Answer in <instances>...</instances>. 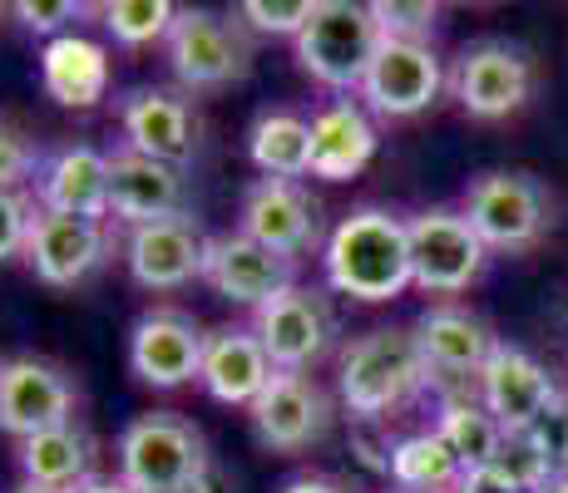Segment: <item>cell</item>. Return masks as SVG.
<instances>
[{
    "label": "cell",
    "mask_w": 568,
    "mask_h": 493,
    "mask_svg": "<svg viewBox=\"0 0 568 493\" xmlns=\"http://www.w3.org/2000/svg\"><path fill=\"white\" fill-rule=\"evenodd\" d=\"M326 287L352 301H396L415 287L410 227L390 207H352L322 247Z\"/></svg>",
    "instance_id": "cell-1"
},
{
    "label": "cell",
    "mask_w": 568,
    "mask_h": 493,
    "mask_svg": "<svg viewBox=\"0 0 568 493\" xmlns=\"http://www.w3.org/2000/svg\"><path fill=\"white\" fill-rule=\"evenodd\" d=\"M425 386H430V370H425V356L415 346V331H406V326H376V331L346 341L342 360H336V394L352 410V420L362 424L386 420Z\"/></svg>",
    "instance_id": "cell-2"
},
{
    "label": "cell",
    "mask_w": 568,
    "mask_h": 493,
    "mask_svg": "<svg viewBox=\"0 0 568 493\" xmlns=\"http://www.w3.org/2000/svg\"><path fill=\"white\" fill-rule=\"evenodd\" d=\"M207 464L203 430L173 410L134 414L119 434V479L134 493H189Z\"/></svg>",
    "instance_id": "cell-3"
},
{
    "label": "cell",
    "mask_w": 568,
    "mask_h": 493,
    "mask_svg": "<svg viewBox=\"0 0 568 493\" xmlns=\"http://www.w3.org/2000/svg\"><path fill=\"white\" fill-rule=\"evenodd\" d=\"M381 50V25L366 0H316L307 30L297 35V64L322 90L362 94V80Z\"/></svg>",
    "instance_id": "cell-4"
},
{
    "label": "cell",
    "mask_w": 568,
    "mask_h": 493,
    "mask_svg": "<svg viewBox=\"0 0 568 493\" xmlns=\"http://www.w3.org/2000/svg\"><path fill=\"white\" fill-rule=\"evenodd\" d=\"M163 50H169L173 80L189 94L227 90V84L247 80V70H253V30L237 16H217V10L203 6H179Z\"/></svg>",
    "instance_id": "cell-5"
},
{
    "label": "cell",
    "mask_w": 568,
    "mask_h": 493,
    "mask_svg": "<svg viewBox=\"0 0 568 493\" xmlns=\"http://www.w3.org/2000/svg\"><path fill=\"white\" fill-rule=\"evenodd\" d=\"M465 217L489 251H529L549 227V193L519 168L479 173L465 188Z\"/></svg>",
    "instance_id": "cell-6"
},
{
    "label": "cell",
    "mask_w": 568,
    "mask_h": 493,
    "mask_svg": "<svg viewBox=\"0 0 568 493\" xmlns=\"http://www.w3.org/2000/svg\"><path fill=\"white\" fill-rule=\"evenodd\" d=\"M410 227V267L415 287L430 296H460L469 281H479L489 247L479 243V233L469 227L465 213L455 207H425V213L406 217Z\"/></svg>",
    "instance_id": "cell-7"
},
{
    "label": "cell",
    "mask_w": 568,
    "mask_h": 493,
    "mask_svg": "<svg viewBox=\"0 0 568 493\" xmlns=\"http://www.w3.org/2000/svg\"><path fill=\"white\" fill-rule=\"evenodd\" d=\"M247 326L257 331V341L272 356V366L302 370V376H307L336 341L332 301H326L322 291H307V287H287L282 296H272L267 306H257Z\"/></svg>",
    "instance_id": "cell-8"
},
{
    "label": "cell",
    "mask_w": 568,
    "mask_h": 493,
    "mask_svg": "<svg viewBox=\"0 0 568 493\" xmlns=\"http://www.w3.org/2000/svg\"><path fill=\"white\" fill-rule=\"evenodd\" d=\"M207 331L179 306H154L129 331V370L154 390H179L203 376Z\"/></svg>",
    "instance_id": "cell-9"
},
{
    "label": "cell",
    "mask_w": 568,
    "mask_h": 493,
    "mask_svg": "<svg viewBox=\"0 0 568 493\" xmlns=\"http://www.w3.org/2000/svg\"><path fill=\"white\" fill-rule=\"evenodd\" d=\"M247 414H253L257 440L277 449V454H302V449L322 444L336 420L332 394L302 370H277L267 380V390L247 404Z\"/></svg>",
    "instance_id": "cell-10"
},
{
    "label": "cell",
    "mask_w": 568,
    "mask_h": 493,
    "mask_svg": "<svg viewBox=\"0 0 568 493\" xmlns=\"http://www.w3.org/2000/svg\"><path fill=\"white\" fill-rule=\"evenodd\" d=\"M203 281L213 287V296H223L227 306H267L272 296H282L287 287H297V261L277 257L262 243H253L247 233H207V257H203Z\"/></svg>",
    "instance_id": "cell-11"
},
{
    "label": "cell",
    "mask_w": 568,
    "mask_h": 493,
    "mask_svg": "<svg viewBox=\"0 0 568 493\" xmlns=\"http://www.w3.org/2000/svg\"><path fill=\"white\" fill-rule=\"evenodd\" d=\"M74 404H80V390L60 366L40 356L0 360V430L6 434L30 440V434H45L54 424H70Z\"/></svg>",
    "instance_id": "cell-12"
},
{
    "label": "cell",
    "mask_w": 568,
    "mask_h": 493,
    "mask_svg": "<svg viewBox=\"0 0 568 493\" xmlns=\"http://www.w3.org/2000/svg\"><path fill=\"white\" fill-rule=\"evenodd\" d=\"M109 223H90V217H64L36 207L30 217V237H26V261L45 287H80L84 277L109 261Z\"/></svg>",
    "instance_id": "cell-13"
},
{
    "label": "cell",
    "mask_w": 568,
    "mask_h": 493,
    "mask_svg": "<svg viewBox=\"0 0 568 493\" xmlns=\"http://www.w3.org/2000/svg\"><path fill=\"white\" fill-rule=\"evenodd\" d=\"M445 70L430 45H406V40H381L362 80V104L381 119H415L440 99Z\"/></svg>",
    "instance_id": "cell-14"
},
{
    "label": "cell",
    "mask_w": 568,
    "mask_h": 493,
    "mask_svg": "<svg viewBox=\"0 0 568 493\" xmlns=\"http://www.w3.org/2000/svg\"><path fill=\"white\" fill-rule=\"evenodd\" d=\"M237 233H247L277 257L297 261L302 251L322 243V207L302 183L287 178H257L243 193V213H237Z\"/></svg>",
    "instance_id": "cell-15"
},
{
    "label": "cell",
    "mask_w": 568,
    "mask_h": 493,
    "mask_svg": "<svg viewBox=\"0 0 568 493\" xmlns=\"http://www.w3.org/2000/svg\"><path fill=\"white\" fill-rule=\"evenodd\" d=\"M119 124H124V148L144 153L159 163H183L199 153V114L189 94L163 90V84H139L119 99Z\"/></svg>",
    "instance_id": "cell-16"
},
{
    "label": "cell",
    "mask_w": 568,
    "mask_h": 493,
    "mask_svg": "<svg viewBox=\"0 0 568 493\" xmlns=\"http://www.w3.org/2000/svg\"><path fill=\"white\" fill-rule=\"evenodd\" d=\"M109 217L124 227L189 217V178L183 168L144 158L134 148H109Z\"/></svg>",
    "instance_id": "cell-17"
},
{
    "label": "cell",
    "mask_w": 568,
    "mask_h": 493,
    "mask_svg": "<svg viewBox=\"0 0 568 493\" xmlns=\"http://www.w3.org/2000/svg\"><path fill=\"white\" fill-rule=\"evenodd\" d=\"M415 346L425 356V370H430V386H465V380H479L495 356V331L479 321L465 306H430L420 311V321L410 326Z\"/></svg>",
    "instance_id": "cell-18"
},
{
    "label": "cell",
    "mask_w": 568,
    "mask_h": 493,
    "mask_svg": "<svg viewBox=\"0 0 568 493\" xmlns=\"http://www.w3.org/2000/svg\"><path fill=\"white\" fill-rule=\"evenodd\" d=\"M203 257H207V233L189 217H169V223L129 227L124 237V261L129 277L144 291H179L189 281H203Z\"/></svg>",
    "instance_id": "cell-19"
},
{
    "label": "cell",
    "mask_w": 568,
    "mask_h": 493,
    "mask_svg": "<svg viewBox=\"0 0 568 493\" xmlns=\"http://www.w3.org/2000/svg\"><path fill=\"white\" fill-rule=\"evenodd\" d=\"M529 60L509 40H475L455 64L450 90L469 119H505L529 99Z\"/></svg>",
    "instance_id": "cell-20"
},
{
    "label": "cell",
    "mask_w": 568,
    "mask_h": 493,
    "mask_svg": "<svg viewBox=\"0 0 568 493\" xmlns=\"http://www.w3.org/2000/svg\"><path fill=\"white\" fill-rule=\"evenodd\" d=\"M554 394H559V386H554L549 366L534 360L529 350L505 346V341L495 346L485 376H479V404L505 424V434L529 430V424L554 404Z\"/></svg>",
    "instance_id": "cell-21"
},
{
    "label": "cell",
    "mask_w": 568,
    "mask_h": 493,
    "mask_svg": "<svg viewBox=\"0 0 568 493\" xmlns=\"http://www.w3.org/2000/svg\"><path fill=\"white\" fill-rule=\"evenodd\" d=\"M36 207L109 223V153L90 144H64L45 153L36 173Z\"/></svg>",
    "instance_id": "cell-22"
},
{
    "label": "cell",
    "mask_w": 568,
    "mask_h": 493,
    "mask_svg": "<svg viewBox=\"0 0 568 493\" xmlns=\"http://www.w3.org/2000/svg\"><path fill=\"white\" fill-rule=\"evenodd\" d=\"M277 376L272 356L262 350L253 326H217L207 331V350H203V376L199 386L207 390V400L217 404H253L267 380Z\"/></svg>",
    "instance_id": "cell-23"
},
{
    "label": "cell",
    "mask_w": 568,
    "mask_h": 493,
    "mask_svg": "<svg viewBox=\"0 0 568 493\" xmlns=\"http://www.w3.org/2000/svg\"><path fill=\"white\" fill-rule=\"evenodd\" d=\"M376 158V124L362 99H332L312 114V178L346 183Z\"/></svg>",
    "instance_id": "cell-24"
},
{
    "label": "cell",
    "mask_w": 568,
    "mask_h": 493,
    "mask_svg": "<svg viewBox=\"0 0 568 493\" xmlns=\"http://www.w3.org/2000/svg\"><path fill=\"white\" fill-rule=\"evenodd\" d=\"M40 84H45V94L60 109H94L109 94V50L100 40L80 35V30L45 40V50H40Z\"/></svg>",
    "instance_id": "cell-25"
},
{
    "label": "cell",
    "mask_w": 568,
    "mask_h": 493,
    "mask_svg": "<svg viewBox=\"0 0 568 493\" xmlns=\"http://www.w3.org/2000/svg\"><path fill=\"white\" fill-rule=\"evenodd\" d=\"M16 459H20L26 484H40L54 493H70V489H80L84 479H94V440H90V430L74 420L20 440Z\"/></svg>",
    "instance_id": "cell-26"
},
{
    "label": "cell",
    "mask_w": 568,
    "mask_h": 493,
    "mask_svg": "<svg viewBox=\"0 0 568 493\" xmlns=\"http://www.w3.org/2000/svg\"><path fill=\"white\" fill-rule=\"evenodd\" d=\"M247 158L262 178H307L312 173V119L297 109H262L247 129Z\"/></svg>",
    "instance_id": "cell-27"
},
{
    "label": "cell",
    "mask_w": 568,
    "mask_h": 493,
    "mask_svg": "<svg viewBox=\"0 0 568 493\" xmlns=\"http://www.w3.org/2000/svg\"><path fill=\"white\" fill-rule=\"evenodd\" d=\"M460 479L465 464L435 430L406 434V440L390 444V484L400 493H455Z\"/></svg>",
    "instance_id": "cell-28"
},
{
    "label": "cell",
    "mask_w": 568,
    "mask_h": 493,
    "mask_svg": "<svg viewBox=\"0 0 568 493\" xmlns=\"http://www.w3.org/2000/svg\"><path fill=\"white\" fill-rule=\"evenodd\" d=\"M435 434L455 449L465 474L489 469L499 454V444H505V424H499L479 400H469V394H445L440 414H435Z\"/></svg>",
    "instance_id": "cell-29"
},
{
    "label": "cell",
    "mask_w": 568,
    "mask_h": 493,
    "mask_svg": "<svg viewBox=\"0 0 568 493\" xmlns=\"http://www.w3.org/2000/svg\"><path fill=\"white\" fill-rule=\"evenodd\" d=\"M173 16H179V6H169V0H109V6H100V20L114 35V45H129V50L169 40Z\"/></svg>",
    "instance_id": "cell-30"
},
{
    "label": "cell",
    "mask_w": 568,
    "mask_h": 493,
    "mask_svg": "<svg viewBox=\"0 0 568 493\" xmlns=\"http://www.w3.org/2000/svg\"><path fill=\"white\" fill-rule=\"evenodd\" d=\"M371 16L381 25V40H406V45H430L440 25V6L430 0H371Z\"/></svg>",
    "instance_id": "cell-31"
},
{
    "label": "cell",
    "mask_w": 568,
    "mask_h": 493,
    "mask_svg": "<svg viewBox=\"0 0 568 493\" xmlns=\"http://www.w3.org/2000/svg\"><path fill=\"white\" fill-rule=\"evenodd\" d=\"M312 10H316V0H243L233 16L243 20L253 35H292L297 40L302 30H307Z\"/></svg>",
    "instance_id": "cell-32"
},
{
    "label": "cell",
    "mask_w": 568,
    "mask_h": 493,
    "mask_svg": "<svg viewBox=\"0 0 568 493\" xmlns=\"http://www.w3.org/2000/svg\"><path fill=\"white\" fill-rule=\"evenodd\" d=\"M489 474L505 479V484L519 489V493H534V489L544 484V479L554 474V469L544 464L539 449H534V444L515 430V434H505V444H499V454H495V464H489Z\"/></svg>",
    "instance_id": "cell-33"
},
{
    "label": "cell",
    "mask_w": 568,
    "mask_h": 493,
    "mask_svg": "<svg viewBox=\"0 0 568 493\" xmlns=\"http://www.w3.org/2000/svg\"><path fill=\"white\" fill-rule=\"evenodd\" d=\"M45 153L20 124H0V188L20 193V183H36Z\"/></svg>",
    "instance_id": "cell-34"
},
{
    "label": "cell",
    "mask_w": 568,
    "mask_h": 493,
    "mask_svg": "<svg viewBox=\"0 0 568 493\" xmlns=\"http://www.w3.org/2000/svg\"><path fill=\"white\" fill-rule=\"evenodd\" d=\"M524 440L544 454V464L554 469V474H568V394L559 390L554 394V404L539 414V420L529 424V430H519Z\"/></svg>",
    "instance_id": "cell-35"
},
{
    "label": "cell",
    "mask_w": 568,
    "mask_h": 493,
    "mask_svg": "<svg viewBox=\"0 0 568 493\" xmlns=\"http://www.w3.org/2000/svg\"><path fill=\"white\" fill-rule=\"evenodd\" d=\"M10 10H16L20 25L36 30V35H45V40L70 35L74 20L90 16V6H84V0H16Z\"/></svg>",
    "instance_id": "cell-36"
},
{
    "label": "cell",
    "mask_w": 568,
    "mask_h": 493,
    "mask_svg": "<svg viewBox=\"0 0 568 493\" xmlns=\"http://www.w3.org/2000/svg\"><path fill=\"white\" fill-rule=\"evenodd\" d=\"M30 217H36V197L0 188V261L20 257L30 237Z\"/></svg>",
    "instance_id": "cell-37"
},
{
    "label": "cell",
    "mask_w": 568,
    "mask_h": 493,
    "mask_svg": "<svg viewBox=\"0 0 568 493\" xmlns=\"http://www.w3.org/2000/svg\"><path fill=\"white\" fill-rule=\"evenodd\" d=\"M282 493H352V489L326 479V474H297L292 484H282Z\"/></svg>",
    "instance_id": "cell-38"
},
{
    "label": "cell",
    "mask_w": 568,
    "mask_h": 493,
    "mask_svg": "<svg viewBox=\"0 0 568 493\" xmlns=\"http://www.w3.org/2000/svg\"><path fill=\"white\" fill-rule=\"evenodd\" d=\"M455 493H519V489H509L505 479H495L489 469H475V474L460 479V489H455Z\"/></svg>",
    "instance_id": "cell-39"
},
{
    "label": "cell",
    "mask_w": 568,
    "mask_h": 493,
    "mask_svg": "<svg viewBox=\"0 0 568 493\" xmlns=\"http://www.w3.org/2000/svg\"><path fill=\"white\" fill-rule=\"evenodd\" d=\"M70 493H134V489H129L119 474H94V479H84V484L70 489Z\"/></svg>",
    "instance_id": "cell-40"
},
{
    "label": "cell",
    "mask_w": 568,
    "mask_h": 493,
    "mask_svg": "<svg viewBox=\"0 0 568 493\" xmlns=\"http://www.w3.org/2000/svg\"><path fill=\"white\" fill-rule=\"evenodd\" d=\"M534 493H568V474H549Z\"/></svg>",
    "instance_id": "cell-41"
},
{
    "label": "cell",
    "mask_w": 568,
    "mask_h": 493,
    "mask_svg": "<svg viewBox=\"0 0 568 493\" xmlns=\"http://www.w3.org/2000/svg\"><path fill=\"white\" fill-rule=\"evenodd\" d=\"M10 493H54V489H40V484H26V479H20V484L10 489Z\"/></svg>",
    "instance_id": "cell-42"
},
{
    "label": "cell",
    "mask_w": 568,
    "mask_h": 493,
    "mask_svg": "<svg viewBox=\"0 0 568 493\" xmlns=\"http://www.w3.org/2000/svg\"><path fill=\"white\" fill-rule=\"evenodd\" d=\"M396 493H400V489H396Z\"/></svg>",
    "instance_id": "cell-43"
}]
</instances>
